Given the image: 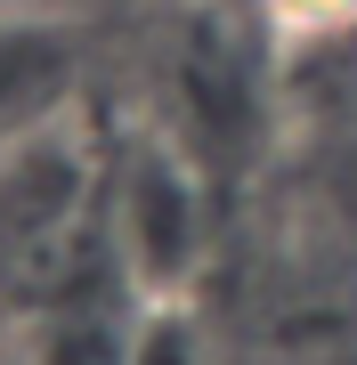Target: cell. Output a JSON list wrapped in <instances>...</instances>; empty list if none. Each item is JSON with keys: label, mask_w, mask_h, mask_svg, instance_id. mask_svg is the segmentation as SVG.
Returning a JSON list of instances; mask_svg holds the SVG:
<instances>
[{"label": "cell", "mask_w": 357, "mask_h": 365, "mask_svg": "<svg viewBox=\"0 0 357 365\" xmlns=\"http://www.w3.org/2000/svg\"><path fill=\"white\" fill-rule=\"evenodd\" d=\"M122 260L138 268V284L155 300H179V284L203 260V179L187 170L179 138H146L130 163H122Z\"/></svg>", "instance_id": "6da1fadb"}, {"label": "cell", "mask_w": 357, "mask_h": 365, "mask_svg": "<svg viewBox=\"0 0 357 365\" xmlns=\"http://www.w3.org/2000/svg\"><path fill=\"white\" fill-rule=\"evenodd\" d=\"M130 365H203L195 333H187V309L179 300H162V309H146V325L130 341Z\"/></svg>", "instance_id": "7a4b0ae2"}, {"label": "cell", "mask_w": 357, "mask_h": 365, "mask_svg": "<svg viewBox=\"0 0 357 365\" xmlns=\"http://www.w3.org/2000/svg\"><path fill=\"white\" fill-rule=\"evenodd\" d=\"M260 9L284 41H333L357 25V0H260Z\"/></svg>", "instance_id": "3957f363"}, {"label": "cell", "mask_w": 357, "mask_h": 365, "mask_svg": "<svg viewBox=\"0 0 357 365\" xmlns=\"http://www.w3.org/2000/svg\"><path fill=\"white\" fill-rule=\"evenodd\" d=\"M41 9V0H0V16H33Z\"/></svg>", "instance_id": "277c9868"}]
</instances>
